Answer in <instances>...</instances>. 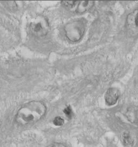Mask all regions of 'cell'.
I'll return each instance as SVG.
<instances>
[{"label": "cell", "mask_w": 138, "mask_h": 147, "mask_svg": "<svg viewBox=\"0 0 138 147\" xmlns=\"http://www.w3.org/2000/svg\"><path fill=\"white\" fill-rule=\"evenodd\" d=\"M46 111V106L43 102L32 101L24 104L18 109L15 119L21 125L32 124L42 119Z\"/></svg>", "instance_id": "cell-1"}, {"label": "cell", "mask_w": 138, "mask_h": 147, "mask_svg": "<svg viewBox=\"0 0 138 147\" xmlns=\"http://www.w3.org/2000/svg\"><path fill=\"white\" fill-rule=\"evenodd\" d=\"M66 37L72 42H77L82 38L85 30V23L83 20L69 22L64 28Z\"/></svg>", "instance_id": "cell-2"}, {"label": "cell", "mask_w": 138, "mask_h": 147, "mask_svg": "<svg viewBox=\"0 0 138 147\" xmlns=\"http://www.w3.org/2000/svg\"><path fill=\"white\" fill-rule=\"evenodd\" d=\"M30 30L36 36H43L47 34L49 30V24L44 18H37L30 24Z\"/></svg>", "instance_id": "cell-3"}, {"label": "cell", "mask_w": 138, "mask_h": 147, "mask_svg": "<svg viewBox=\"0 0 138 147\" xmlns=\"http://www.w3.org/2000/svg\"><path fill=\"white\" fill-rule=\"evenodd\" d=\"M126 28L127 34L130 36H136L138 35V9L135 10L128 15Z\"/></svg>", "instance_id": "cell-4"}, {"label": "cell", "mask_w": 138, "mask_h": 147, "mask_svg": "<svg viewBox=\"0 0 138 147\" xmlns=\"http://www.w3.org/2000/svg\"><path fill=\"white\" fill-rule=\"evenodd\" d=\"M120 92L116 88H110L106 91L105 95V100L106 103L109 106L115 105L120 96Z\"/></svg>", "instance_id": "cell-5"}, {"label": "cell", "mask_w": 138, "mask_h": 147, "mask_svg": "<svg viewBox=\"0 0 138 147\" xmlns=\"http://www.w3.org/2000/svg\"><path fill=\"white\" fill-rule=\"evenodd\" d=\"M94 2L91 1H83L78 2V5L76 9V12L83 13L87 11L93 6Z\"/></svg>", "instance_id": "cell-6"}, {"label": "cell", "mask_w": 138, "mask_h": 147, "mask_svg": "<svg viewBox=\"0 0 138 147\" xmlns=\"http://www.w3.org/2000/svg\"><path fill=\"white\" fill-rule=\"evenodd\" d=\"M121 141L123 144L125 145V146L128 147H132L134 144V141L133 138L131 136V135L128 133L125 132L121 135Z\"/></svg>", "instance_id": "cell-7"}, {"label": "cell", "mask_w": 138, "mask_h": 147, "mask_svg": "<svg viewBox=\"0 0 138 147\" xmlns=\"http://www.w3.org/2000/svg\"><path fill=\"white\" fill-rule=\"evenodd\" d=\"M78 3V1H65L62 2V5L67 8H72Z\"/></svg>", "instance_id": "cell-8"}, {"label": "cell", "mask_w": 138, "mask_h": 147, "mask_svg": "<svg viewBox=\"0 0 138 147\" xmlns=\"http://www.w3.org/2000/svg\"><path fill=\"white\" fill-rule=\"evenodd\" d=\"M53 124L56 126H61L64 123V120L60 117H56L53 120Z\"/></svg>", "instance_id": "cell-9"}, {"label": "cell", "mask_w": 138, "mask_h": 147, "mask_svg": "<svg viewBox=\"0 0 138 147\" xmlns=\"http://www.w3.org/2000/svg\"><path fill=\"white\" fill-rule=\"evenodd\" d=\"M64 112L65 114L66 115V116L68 117V118H71L72 117V109L70 107V106H68L67 107L65 108L64 110Z\"/></svg>", "instance_id": "cell-10"}, {"label": "cell", "mask_w": 138, "mask_h": 147, "mask_svg": "<svg viewBox=\"0 0 138 147\" xmlns=\"http://www.w3.org/2000/svg\"><path fill=\"white\" fill-rule=\"evenodd\" d=\"M47 147H66L64 144L60 143H54L48 146Z\"/></svg>", "instance_id": "cell-11"}, {"label": "cell", "mask_w": 138, "mask_h": 147, "mask_svg": "<svg viewBox=\"0 0 138 147\" xmlns=\"http://www.w3.org/2000/svg\"><path fill=\"white\" fill-rule=\"evenodd\" d=\"M133 118L134 122H136L138 123V110L135 111L133 113Z\"/></svg>", "instance_id": "cell-12"}]
</instances>
